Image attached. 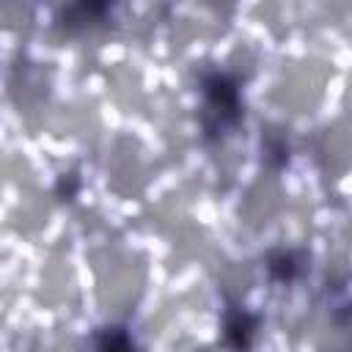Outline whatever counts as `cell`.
I'll use <instances>...</instances> for the list:
<instances>
[{"mask_svg": "<svg viewBox=\"0 0 352 352\" xmlns=\"http://www.w3.org/2000/svg\"><path fill=\"white\" fill-rule=\"evenodd\" d=\"M201 110L198 124L209 143L228 138L245 118V102L239 82L226 72H206L201 77Z\"/></svg>", "mask_w": 352, "mask_h": 352, "instance_id": "obj_1", "label": "cell"}, {"mask_svg": "<svg viewBox=\"0 0 352 352\" xmlns=\"http://www.w3.org/2000/svg\"><path fill=\"white\" fill-rule=\"evenodd\" d=\"M258 330H261V319L239 305L226 308L223 314V344L231 352H253L256 341H258Z\"/></svg>", "mask_w": 352, "mask_h": 352, "instance_id": "obj_2", "label": "cell"}, {"mask_svg": "<svg viewBox=\"0 0 352 352\" xmlns=\"http://www.w3.org/2000/svg\"><path fill=\"white\" fill-rule=\"evenodd\" d=\"M305 253L292 248H275L267 253V272L275 283H294L305 272Z\"/></svg>", "mask_w": 352, "mask_h": 352, "instance_id": "obj_3", "label": "cell"}, {"mask_svg": "<svg viewBox=\"0 0 352 352\" xmlns=\"http://www.w3.org/2000/svg\"><path fill=\"white\" fill-rule=\"evenodd\" d=\"M94 352H143L126 324H104L91 336Z\"/></svg>", "mask_w": 352, "mask_h": 352, "instance_id": "obj_4", "label": "cell"}, {"mask_svg": "<svg viewBox=\"0 0 352 352\" xmlns=\"http://www.w3.org/2000/svg\"><path fill=\"white\" fill-rule=\"evenodd\" d=\"M110 14V6L107 3H74V6H66L58 16L60 28L74 33V30H85V28H94L96 22H102L104 16Z\"/></svg>", "mask_w": 352, "mask_h": 352, "instance_id": "obj_5", "label": "cell"}, {"mask_svg": "<svg viewBox=\"0 0 352 352\" xmlns=\"http://www.w3.org/2000/svg\"><path fill=\"white\" fill-rule=\"evenodd\" d=\"M77 192H80V176L77 173H60L55 182V195L60 201H72V198H77Z\"/></svg>", "mask_w": 352, "mask_h": 352, "instance_id": "obj_6", "label": "cell"}, {"mask_svg": "<svg viewBox=\"0 0 352 352\" xmlns=\"http://www.w3.org/2000/svg\"><path fill=\"white\" fill-rule=\"evenodd\" d=\"M278 157V165L283 168L286 162H289V146L280 140V138H270L267 143H264V160H267V165L272 168V160Z\"/></svg>", "mask_w": 352, "mask_h": 352, "instance_id": "obj_7", "label": "cell"}]
</instances>
